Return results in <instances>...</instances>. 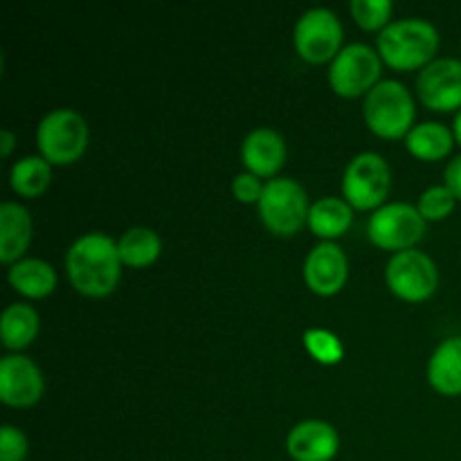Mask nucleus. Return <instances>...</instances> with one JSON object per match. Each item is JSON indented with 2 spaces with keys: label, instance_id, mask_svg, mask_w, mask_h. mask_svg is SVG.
<instances>
[{
  "label": "nucleus",
  "instance_id": "17",
  "mask_svg": "<svg viewBox=\"0 0 461 461\" xmlns=\"http://www.w3.org/2000/svg\"><path fill=\"white\" fill-rule=\"evenodd\" d=\"M428 381L439 394H461V336L441 342L428 363Z\"/></svg>",
  "mask_w": 461,
  "mask_h": 461
},
{
  "label": "nucleus",
  "instance_id": "25",
  "mask_svg": "<svg viewBox=\"0 0 461 461\" xmlns=\"http://www.w3.org/2000/svg\"><path fill=\"white\" fill-rule=\"evenodd\" d=\"M455 203H457V198L446 185H435V187H428L421 194L417 210L421 212L426 221H444L455 210Z\"/></svg>",
  "mask_w": 461,
  "mask_h": 461
},
{
  "label": "nucleus",
  "instance_id": "22",
  "mask_svg": "<svg viewBox=\"0 0 461 461\" xmlns=\"http://www.w3.org/2000/svg\"><path fill=\"white\" fill-rule=\"evenodd\" d=\"M122 264L129 268H147L156 264L162 252V241L151 228H131L117 239Z\"/></svg>",
  "mask_w": 461,
  "mask_h": 461
},
{
  "label": "nucleus",
  "instance_id": "1",
  "mask_svg": "<svg viewBox=\"0 0 461 461\" xmlns=\"http://www.w3.org/2000/svg\"><path fill=\"white\" fill-rule=\"evenodd\" d=\"M117 241L104 232L81 234L66 252V273L72 286L86 297H106L122 277Z\"/></svg>",
  "mask_w": 461,
  "mask_h": 461
},
{
  "label": "nucleus",
  "instance_id": "19",
  "mask_svg": "<svg viewBox=\"0 0 461 461\" xmlns=\"http://www.w3.org/2000/svg\"><path fill=\"white\" fill-rule=\"evenodd\" d=\"M354 221V207L345 198H320L309 210V228L322 241H333L349 230Z\"/></svg>",
  "mask_w": 461,
  "mask_h": 461
},
{
  "label": "nucleus",
  "instance_id": "8",
  "mask_svg": "<svg viewBox=\"0 0 461 461\" xmlns=\"http://www.w3.org/2000/svg\"><path fill=\"white\" fill-rule=\"evenodd\" d=\"M369 241L383 250H412L426 234V219L410 203H387L378 207L367 223Z\"/></svg>",
  "mask_w": 461,
  "mask_h": 461
},
{
  "label": "nucleus",
  "instance_id": "26",
  "mask_svg": "<svg viewBox=\"0 0 461 461\" xmlns=\"http://www.w3.org/2000/svg\"><path fill=\"white\" fill-rule=\"evenodd\" d=\"M304 345L315 360L327 365H336L342 358V354H345L340 340L331 331H324V329H311V331H306Z\"/></svg>",
  "mask_w": 461,
  "mask_h": 461
},
{
  "label": "nucleus",
  "instance_id": "28",
  "mask_svg": "<svg viewBox=\"0 0 461 461\" xmlns=\"http://www.w3.org/2000/svg\"><path fill=\"white\" fill-rule=\"evenodd\" d=\"M232 194L239 203H243V205H252V203L261 201L264 185H261V178H257L255 174H250V171H243V174L234 176Z\"/></svg>",
  "mask_w": 461,
  "mask_h": 461
},
{
  "label": "nucleus",
  "instance_id": "23",
  "mask_svg": "<svg viewBox=\"0 0 461 461\" xmlns=\"http://www.w3.org/2000/svg\"><path fill=\"white\" fill-rule=\"evenodd\" d=\"M52 183V165L43 156H25L9 171V185L23 198H36Z\"/></svg>",
  "mask_w": 461,
  "mask_h": 461
},
{
  "label": "nucleus",
  "instance_id": "11",
  "mask_svg": "<svg viewBox=\"0 0 461 461\" xmlns=\"http://www.w3.org/2000/svg\"><path fill=\"white\" fill-rule=\"evenodd\" d=\"M417 93L428 108L437 113L461 111V61L435 59L417 77Z\"/></svg>",
  "mask_w": 461,
  "mask_h": 461
},
{
  "label": "nucleus",
  "instance_id": "15",
  "mask_svg": "<svg viewBox=\"0 0 461 461\" xmlns=\"http://www.w3.org/2000/svg\"><path fill=\"white\" fill-rule=\"evenodd\" d=\"M241 158L250 174H255L257 178L273 180L286 162V142L275 129L261 126L246 135L241 144Z\"/></svg>",
  "mask_w": 461,
  "mask_h": 461
},
{
  "label": "nucleus",
  "instance_id": "5",
  "mask_svg": "<svg viewBox=\"0 0 461 461\" xmlns=\"http://www.w3.org/2000/svg\"><path fill=\"white\" fill-rule=\"evenodd\" d=\"M257 205L261 223L277 237H293L309 223V196L293 178H273L264 183V194Z\"/></svg>",
  "mask_w": 461,
  "mask_h": 461
},
{
  "label": "nucleus",
  "instance_id": "14",
  "mask_svg": "<svg viewBox=\"0 0 461 461\" xmlns=\"http://www.w3.org/2000/svg\"><path fill=\"white\" fill-rule=\"evenodd\" d=\"M286 450L295 461H331L340 450V435L331 423L309 419L288 432Z\"/></svg>",
  "mask_w": 461,
  "mask_h": 461
},
{
  "label": "nucleus",
  "instance_id": "7",
  "mask_svg": "<svg viewBox=\"0 0 461 461\" xmlns=\"http://www.w3.org/2000/svg\"><path fill=\"white\" fill-rule=\"evenodd\" d=\"M392 187V171L385 158L374 151L358 153L342 176V196L356 210H378Z\"/></svg>",
  "mask_w": 461,
  "mask_h": 461
},
{
  "label": "nucleus",
  "instance_id": "6",
  "mask_svg": "<svg viewBox=\"0 0 461 461\" xmlns=\"http://www.w3.org/2000/svg\"><path fill=\"white\" fill-rule=\"evenodd\" d=\"M381 72L383 59L378 50L365 43H351L345 45L329 66V84L336 95L354 99L381 84Z\"/></svg>",
  "mask_w": 461,
  "mask_h": 461
},
{
  "label": "nucleus",
  "instance_id": "13",
  "mask_svg": "<svg viewBox=\"0 0 461 461\" xmlns=\"http://www.w3.org/2000/svg\"><path fill=\"white\" fill-rule=\"evenodd\" d=\"M349 277V261L342 248L333 241H322L309 252L304 261V282L315 295L331 297L345 288Z\"/></svg>",
  "mask_w": 461,
  "mask_h": 461
},
{
  "label": "nucleus",
  "instance_id": "10",
  "mask_svg": "<svg viewBox=\"0 0 461 461\" xmlns=\"http://www.w3.org/2000/svg\"><path fill=\"white\" fill-rule=\"evenodd\" d=\"M385 282L396 297L405 302H423L435 295L439 284L437 264L421 250H403L392 255L385 268Z\"/></svg>",
  "mask_w": 461,
  "mask_h": 461
},
{
  "label": "nucleus",
  "instance_id": "18",
  "mask_svg": "<svg viewBox=\"0 0 461 461\" xmlns=\"http://www.w3.org/2000/svg\"><path fill=\"white\" fill-rule=\"evenodd\" d=\"M7 282L21 295L32 297V300H43V297L52 295L54 288H57V273L48 261L30 257V259H21L9 266Z\"/></svg>",
  "mask_w": 461,
  "mask_h": 461
},
{
  "label": "nucleus",
  "instance_id": "24",
  "mask_svg": "<svg viewBox=\"0 0 461 461\" xmlns=\"http://www.w3.org/2000/svg\"><path fill=\"white\" fill-rule=\"evenodd\" d=\"M351 16L363 30H385L392 18L390 0H354L351 3Z\"/></svg>",
  "mask_w": 461,
  "mask_h": 461
},
{
  "label": "nucleus",
  "instance_id": "29",
  "mask_svg": "<svg viewBox=\"0 0 461 461\" xmlns=\"http://www.w3.org/2000/svg\"><path fill=\"white\" fill-rule=\"evenodd\" d=\"M444 178H446V187L455 194L457 201H461V156L453 158V162L446 167Z\"/></svg>",
  "mask_w": 461,
  "mask_h": 461
},
{
  "label": "nucleus",
  "instance_id": "3",
  "mask_svg": "<svg viewBox=\"0 0 461 461\" xmlns=\"http://www.w3.org/2000/svg\"><path fill=\"white\" fill-rule=\"evenodd\" d=\"M363 115L378 138H405L414 129V99L401 81L385 79L365 95Z\"/></svg>",
  "mask_w": 461,
  "mask_h": 461
},
{
  "label": "nucleus",
  "instance_id": "2",
  "mask_svg": "<svg viewBox=\"0 0 461 461\" xmlns=\"http://www.w3.org/2000/svg\"><path fill=\"white\" fill-rule=\"evenodd\" d=\"M439 32L426 18H399L378 34V54L394 70H417L435 61Z\"/></svg>",
  "mask_w": 461,
  "mask_h": 461
},
{
  "label": "nucleus",
  "instance_id": "20",
  "mask_svg": "<svg viewBox=\"0 0 461 461\" xmlns=\"http://www.w3.org/2000/svg\"><path fill=\"white\" fill-rule=\"evenodd\" d=\"M39 324L41 318L36 313L34 306L30 304H9L3 311V318H0V338H3V345L9 351H23L25 347H30L34 342V338L39 336Z\"/></svg>",
  "mask_w": 461,
  "mask_h": 461
},
{
  "label": "nucleus",
  "instance_id": "4",
  "mask_svg": "<svg viewBox=\"0 0 461 461\" xmlns=\"http://www.w3.org/2000/svg\"><path fill=\"white\" fill-rule=\"evenodd\" d=\"M88 122L72 108H54L36 129L41 156L54 167H66L79 160L88 149Z\"/></svg>",
  "mask_w": 461,
  "mask_h": 461
},
{
  "label": "nucleus",
  "instance_id": "21",
  "mask_svg": "<svg viewBox=\"0 0 461 461\" xmlns=\"http://www.w3.org/2000/svg\"><path fill=\"white\" fill-rule=\"evenodd\" d=\"M405 147L419 160H441L455 147V135L441 122H423L405 135Z\"/></svg>",
  "mask_w": 461,
  "mask_h": 461
},
{
  "label": "nucleus",
  "instance_id": "16",
  "mask_svg": "<svg viewBox=\"0 0 461 461\" xmlns=\"http://www.w3.org/2000/svg\"><path fill=\"white\" fill-rule=\"evenodd\" d=\"M32 216L21 203L7 201L0 205V261L14 266L21 261L32 243Z\"/></svg>",
  "mask_w": 461,
  "mask_h": 461
},
{
  "label": "nucleus",
  "instance_id": "27",
  "mask_svg": "<svg viewBox=\"0 0 461 461\" xmlns=\"http://www.w3.org/2000/svg\"><path fill=\"white\" fill-rule=\"evenodd\" d=\"M27 437L16 426L0 428V461H23L27 457Z\"/></svg>",
  "mask_w": 461,
  "mask_h": 461
},
{
  "label": "nucleus",
  "instance_id": "12",
  "mask_svg": "<svg viewBox=\"0 0 461 461\" xmlns=\"http://www.w3.org/2000/svg\"><path fill=\"white\" fill-rule=\"evenodd\" d=\"M45 392L39 365L23 354L5 356L0 360V401L9 408H32Z\"/></svg>",
  "mask_w": 461,
  "mask_h": 461
},
{
  "label": "nucleus",
  "instance_id": "30",
  "mask_svg": "<svg viewBox=\"0 0 461 461\" xmlns=\"http://www.w3.org/2000/svg\"><path fill=\"white\" fill-rule=\"evenodd\" d=\"M14 147H16V135H14L9 129L0 131V156L9 158L12 156Z\"/></svg>",
  "mask_w": 461,
  "mask_h": 461
},
{
  "label": "nucleus",
  "instance_id": "9",
  "mask_svg": "<svg viewBox=\"0 0 461 461\" xmlns=\"http://www.w3.org/2000/svg\"><path fill=\"white\" fill-rule=\"evenodd\" d=\"M342 23L331 9L313 7L300 16L293 32L295 50L304 61L327 63L340 54L342 50Z\"/></svg>",
  "mask_w": 461,
  "mask_h": 461
},
{
  "label": "nucleus",
  "instance_id": "31",
  "mask_svg": "<svg viewBox=\"0 0 461 461\" xmlns=\"http://www.w3.org/2000/svg\"><path fill=\"white\" fill-rule=\"evenodd\" d=\"M453 135H455V142L461 144V111L455 115V122H453Z\"/></svg>",
  "mask_w": 461,
  "mask_h": 461
}]
</instances>
